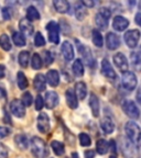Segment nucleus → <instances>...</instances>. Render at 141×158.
<instances>
[{
	"instance_id": "nucleus-1",
	"label": "nucleus",
	"mask_w": 141,
	"mask_h": 158,
	"mask_svg": "<svg viewBox=\"0 0 141 158\" xmlns=\"http://www.w3.org/2000/svg\"><path fill=\"white\" fill-rule=\"evenodd\" d=\"M31 152L35 158H46L49 156V149L42 138L34 136L31 139Z\"/></svg>"
},
{
	"instance_id": "nucleus-2",
	"label": "nucleus",
	"mask_w": 141,
	"mask_h": 158,
	"mask_svg": "<svg viewBox=\"0 0 141 158\" xmlns=\"http://www.w3.org/2000/svg\"><path fill=\"white\" fill-rule=\"evenodd\" d=\"M125 131H126V135L128 136L129 141L136 146V149L138 151L139 144H140V127L139 125L136 122L129 121L125 125Z\"/></svg>"
},
{
	"instance_id": "nucleus-3",
	"label": "nucleus",
	"mask_w": 141,
	"mask_h": 158,
	"mask_svg": "<svg viewBox=\"0 0 141 158\" xmlns=\"http://www.w3.org/2000/svg\"><path fill=\"white\" fill-rule=\"evenodd\" d=\"M76 44H77V49H78V52L81 53L82 55L83 59H84V62L86 63V65L90 68H94L96 66V60H95L94 56L92 54V51L90 48L87 46H85L84 44H82L81 42H78L76 40Z\"/></svg>"
},
{
	"instance_id": "nucleus-4",
	"label": "nucleus",
	"mask_w": 141,
	"mask_h": 158,
	"mask_svg": "<svg viewBox=\"0 0 141 158\" xmlns=\"http://www.w3.org/2000/svg\"><path fill=\"white\" fill-rule=\"evenodd\" d=\"M122 111L127 114V116L131 118L132 120H137L140 116V110L138 106L131 100H126L122 103Z\"/></svg>"
},
{
	"instance_id": "nucleus-5",
	"label": "nucleus",
	"mask_w": 141,
	"mask_h": 158,
	"mask_svg": "<svg viewBox=\"0 0 141 158\" xmlns=\"http://www.w3.org/2000/svg\"><path fill=\"white\" fill-rule=\"evenodd\" d=\"M125 43L130 48H136L138 46L139 39H140V31L139 30H130L127 31L124 35Z\"/></svg>"
},
{
	"instance_id": "nucleus-6",
	"label": "nucleus",
	"mask_w": 141,
	"mask_h": 158,
	"mask_svg": "<svg viewBox=\"0 0 141 158\" xmlns=\"http://www.w3.org/2000/svg\"><path fill=\"white\" fill-rule=\"evenodd\" d=\"M121 82L124 88H126L127 90L131 91L137 87L138 80H137V76L134 75V73L132 72H126L122 74L121 77Z\"/></svg>"
},
{
	"instance_id": "nucleus-7",
	"label": "nucleus",
	"mask_w": 141,
	"mask_h": 158,
	"mask_svg": "<svg viewBox=\"0 0 141 158\" xmlns=\"http://www.w3.org/2000/svg\"><path fill=\"white\" fill-rule=\"evenodd\" d=\"M46 31L49 34L50 42L53 44H59V27L56 22L50 21L46 24Z\"/></svg>"
},
{
	"instance_id": "nucleus-8",
	"label": "nucleus",
	"mask_w": 141,
	"mask_h": 158,
	"mask_svg": "<svg viewBox=\"0 0 141 158\" xmlns=\"http://www.w3.org/2000/svg\"><path fill=\"white\" fill-rule=\"evenodd\" d=\"M37 130L42 134H46L50 131V118L45 112H41L37 116Z\"/></svg>"
},
{
	"instance_id": "nucleus-9",
	"label": "nucleus",
	"mask_w": 141,
	"mask_h": 158,
	"mask_svg": "<svg viewBox=\"0 0 141 158\" xmlns=\"http://www.w3.org/2000/svg\"><path fill=\"white\" fill-rule=\"evenodd\" d=\"M10 111L17 118H23L25 114V106L22 104L21 100L15 99L10 102Z\"/></svg>"
},
{
	"instance_id": "nucleus-10",
	"label": "nucleus",
	"mask_w": 141,
	"mask_h": 158,
	"mask_svg": "<svg viewBox=\"0 0 141 158\" xmlns=\"http://www.w3.org/2000/svg\"><path fill=\"white\" fill-rule=\"evenodd\" d=\"M115 62V65L117 66V68L120 70V72L124 74V73L128 72V67H129V64H128V60H127V57L125 56L122 53H116L112 57Z\"/></svg>"
},
{
	"instance_id": "nucleus-11",
	"label": "nucleus",
	"mask_w": 141,
	"mask_h": 158,
	"mask_svg": "<svg viewBox=\"0 0 141 158\" xmlns=\"http://www.w3.org/2000/svg\"><path fill=\"white\" fill-rule=\"evenodd\" d=\"M129 27V21L122 15H116L112 20V27L117 32H124Z\"/></svg>"
},
{
	"instance_id": "nucleus-12",
	"label": "nucleus",
	"mask_w": 141,
	"mask_h": 158,
	"mask_svg": "<svg viewBox=\"0 0 141 158\" xmlns=\"http://www.w3.org/2000/svg\"><path fill=\"white\" fill-rule=\"evenodd\" d=\"M106 46L110 51H115L120 46V39L117 34L112 32L107 33L106 35Z\"/></svg>"
},
{
	"instance_id": "nucleus-13",
	"label": "nucleus",
	"mask_w": 141,
	"mask_h": 158,
	"mask_svg": "<svg viewBox=\"0 0 141 158\" xmlns=\"http://www.w3.org/2000/svg\"><path fill=\"white\" fill-rule=\"evenodd\" d=\"M43 101L47 109H54L59 104V94L55 91H47Z\"/></svg>"
},
{
	"instance_id": "nucleus-14",
	"label": "nucleus",
	"mask_w": 141,
	"mask_h": 158,
	"mask_svg": "<svg viewBox=\"0 0 141 158\" xmlns=\"http://www.w3.org/2000/svg\"><path fill=\"white\" fill-rule=\"evenodd\" d=\"M134 144L131 142L127 139V138H121V141H120V147H121V151L122 154L126 156L127 158H134Z\"/></svg>"
},
{
	"instance_id": "nucleus-15",
	"label": "nucleus",
	"mask_w": 141,
	"mask_h": 158,
	"mask_svg": "<svg viewBox=\"0 0 141 158\" xmlns=\"http://www.w3.org/2000/svg\"><path fill=\"white\" fill-rule=\"evenodd\" d=\"M19 27H20V31H21V34L22 35H27V36H31L34 32V29H33V25L32 23L30 22L29 20L23 18V19L20 20L19 22Z\"/></svg>"
},
{
	"instance_id": "nucleus-16",
	"label": "nucleus",
	"mask_w": 141,
	"mask_h": 158,
	"mask_svg": "<svg viewBox=\"0 0 141 158\" xmlns=\"http://www.w3.org/2000/svg\"><path fill=\"white\" fill-rule=\"evenodd\" d=\"M102 70L103 74L109 79H116L117 78V74L115 72V69L112 68V64L109 63V60L107 58H104L102 62Z\"/></svg>"
},
{
	"instance_id": "nucleus-17",
	"label": "nucleus",
	"mask_w": 141,
	"mask_h": 158,
	"mask_svg": "<svg viewBox=\"0 0 141 158\" xmlns=\"http://www.w3.org/2000/svg\"><path fill=\"white\" fill-rule=\"evenodd\" d=\"M61 52H62L64 58L66 59L67 62H71L73 58H74V48H73L72 44L67 41L62 43V46H61Z\"/></svg>"
},
{
	"instance_id": "nucleus-18",
	"label": "nucleus",
	"mask_w": 141,
	"mask_h": 158,
	"mask_svg": "<svg viewBox=\"0 0 141 158\" xmlns=\"http://www.w3.org/2000/svg\"><path fill=\"white\" fill-rule=\"evenodd\" d=\"M45 80L49 82V85L51 87H56L59 84V72L55 70V69H51L49 70L45 76Z\"/></svg>"
},
{
	"instance_id": "nucleus-19",
	"label": "nucleus",
	"mask_w": 141,
	"mask_h": 158,
	"mask_svg": "<svg viewBox=\"0 0 141 158\" xmlns=\"http://www.w3.org/2000/svg\"><path fill=\"white\" fill-rule=\"evenodd\" d=\"M33 85H34V89L37 91L42 92L45 90V87H46V80H45V76L42 74H37L34 77V80H33Z\"/></svg>"
},
{
	"instance_id": "nucleus-20",
	"label": "nucleus",
	"mask_w": 141,
	"mask_h": 158,
	"mask_svg": "<svg viewBox=\"0 0 141 158\" xmlns=\"http://www.w3.org/2000/svg\"><path fill=\"white\" fill-rule=\"evenodd\" d=\"M100 127L104 131L105 134H112L115 131V123L112 122V120L110 118L105 116L100 121Z\"/></svg>"
},
{
	"instance_id": "nucleus-21",
	"label": "nucleus",
	"mask_w": 141,
	"mask_h": 158,
	"mask_svg": "<svg viewBox=\"0 0 141 158\" xmlns=\"http://www.w3.org/2000/svg\"><path fill=\"white\" fill-rule=\"evenodd\" d=\"M53 6H54L55 10L59 13H67L69 12V9H71L69 2L65 0H55L53 1Z\"/></svg>"
},
{
	"instance_id": "nucleus-22",
	"label": "nucleus",
	"mask_w": 141,
	"mask_h": 158,
	"mask_svg": "<svg viewBox=\"0 0 141 158\" xmlns=\"http://www.w3.org/2000/svg\"><path fill=\"white\" fill-rule=\"evenodd\" d=\"M75 96H76L77 99L79 100H83L85 99V97L87 96V87H86V84L83 81H79V82H76L75 85Z\"/></svg>"
},
{
	"instance_id": "nucleus-23",
	"label": "nucleus",
	"mask_w": 141,
	"mask_h": 158,
	"mask_svg": "<svg viewBox=\"0 0 141 158\" xmlns=\"http://www.w3.org/2000/svg\"><path fill=\"white\" fill-rule=\"evenodd\" d=\"M15 143L18 146V148L21 149V151H25L29 147V141H28V137L25 134H18V135H15Z\"/></svg>"
},
{
	"instance_id": "nucleus-24",
	"label": "nucleus",
	"mask_w": 141,
	"mask_h": 158,
	"mask_svg": "<svg viewBox=\"0 0 141 158\" xmlns=\"http://www.w3.org/2000/svg\"><path fill=\"white\" fill-rule=\"evenodd\" d=\"M89 106L92 110V113L95 118L99 115V100L95 94H90L89 97Z\"/></svg>"
},
{
	"instance_id": "nucleus-25",
	"label": "nucleus",
	"mask_w": 141,
	"mask_h": 158,
	"mask_svg": "<svg viewBox=\"0 0 141 158\" xmlns=\"http://www.w3.org/2000/svg\"><path fill=\"white\" fill-rule=\"evenodd\" d=\"M65 97H66V102L67 106L71 109H76L78 106V101H77V98L75 96L74 91L72 89H68L66 90V94H65Z\"/></svg>"
},
{
	"instance_id": "nucleus-26",
	"label": "nucleus",
	"mask_w": 141,
	"mask_h": 158,
	"mask_svg": "<svg viewBox=\"0 0 141 158\" xmlns=\"http://www.w3.org/2000/svg\"><path fill=\"white\" fill-rule=\"evenodd\" d=\"M75 15H76V19L79 21H83L86 18L87 9L81 2H77L75 5Z\"/></svg>"
},
{
	"instance_id": "nucleus-27",
	"label": "nucleus",
	"mask_w": 141,
	"mask_h": 158,
	"mask_svg": "<svg viewBox=\"0 0 141 158\" xmlns=\"http://www.w3.org/2000/svg\"><path fill=\"white\" fill-rule=\"evenodd\" d=\"M51 147H52L53 152L56 156H63L65 154V146L62 142L59 141H52L51 143Z\"/></svg>"
},
{
	"instance_id": "nucleus-28",
	"label": "nucleus",
	"mask_w": 141,
	"mask_h": 158,
	"mask_svg": "<svg viewBox=\"0 0 141 158\" xmlns=\"http://www.w3.org/2000/svg\"><path fill=\"white\" fill-rule=\"evenodd\" d=\"M96 152L99 155H105L108 153V142L104 138H100L96 142Z\"/></svg>"
},
{
	"instance_id": "nucleus-29",
	"label": "nucleus",
	"mask_w": 141,
	"mask_h": 158,
	"mask_svg": "<svg viewBox=\"0 0 141 158\" xmlns=\"http://www.w3.org/2000/svg\"><path fill=\"white\" fill-rule=\"evenodd\" d=\"M72 70H73V74L76 77H82L83 75H84V65H83L81 59H76V60L73 63Z\"/></svg>"
},
{
	"instance_id": "nucleus-30",
	"label": "nucleus",
	"mask_w": 141,
	"mask_h": 158,
	"mask_svg": "<svg viewBox=\"0 0 141 158\" xmlns=\"http://www.w3.org/2000/svg\"><path fill=\"white\" fill-rule=\"evenodd\" d=\"M92 39L93 43L95 44V46L97 47H103L104 46V39H103V35L100 34L98 30L94 29L92 32Z\"/></svg>"
},
{
	"instance_id": "nucleus-31",
	"label": "nucleus",
	"mask_w": 141,
	"mask_h": 158,
	"mask_svg": "<svg viewBox=\"0 0 141 158\" xmlns=\"http://www.w3.org/2000/svg\"><path fill=\"white\" fill-rule=\"evenodd\" d=\"M31 22V21H34V20H39L40 19V12L37 11V9L33 6H30L27 8V18Z\"/></svg>"
},
{
	"instance_id": "nucleus-32",
	"label": "nucleus",
	"mask_w": 141,
	"mask_h": 158,
	"mask_svg": "<svg viewBox=\"0 0 141 158\" xmlns=\"http://www.w3.org/2000/svg\"><path fill=\"white\" fill-rule=\"evenodd\" d=\"M95 23H96L98 31H99V30L105 31V30L108 27V20H106L105 18H103L102 15H99V13H97V15H95Z\"/></svg>"
},
{
	"instance_id": "nucleus-33",
	"label": "nucleus",
	"mask_w": 141,
	"mask_h": 158,
	"mask_svg": "<svg viewBox=\"0 0 141 158\" xmlns=\"http://www.w3.org/2000/svg\"><path fill=\"white\" fill-rule=\"evenodd\" d=\"M17 84H18V87H19L21 90H24V89L28 88V79L25 77V75L23 74L22 72H19L17 74Z\"/></svg>"
},
{
	"instance_id": "nucleus-34",
	"label": "nucleus",
	"mask_w": 141,
	"mask_h": 158,
	"mask_svg": "<svg viewBox=\"0 0 141 158\" xmlns=\"http://www.w3.org/2000/svg\"><path fill=\"white\" fill-rule=\"evenodd\" d=\"M18 60H19V64L21 67H23V68L28 67L29 62H30V53L28 52V51H22V52L19 54Z\"/></svg>"
},
{
	"instance_id": "nucleus-35",
	"label": "nucleus",
	"mask_w": 141,
	"mask_h": 158,
	"mask_svg": "<svg viewBox=\"0 0 141 158\" xmlns=\"http://www.w3.org/2000/svg\"><path fill=\"white\" fill-rule=\"evenodd\" d=\"M12 40H13V43L19 47H22L25 45V37L24 35H22L20 32H13Z\"/></svg>"
},
{
	"instance_id": "nucleus-36",
	"label": "nucleus",
	"mask_w": 141,
	"mask_h": 158,
	"mask_svg": "<svg viewBox=\"0 0 141 158\" xmlns=\"http://www.w3.org/2000/svg\"><path fill=\"white\" fill-rule=\"evenodd\" d=\"M0 46L2 47V49L7 51V52L11 49V42H10V39L7 34L0 35Z\"/></svg>"
},
{
	"instance_id": "nucleus-37",
	"label": "nucleus",
	"mask_w": 141,
	"mask_h": 158,
	"mask_svg": "<svg viewBox=\"0 0 141 158\" xmlns=\"http://www.w3.org/2000/svg\"><path fill=\"white\" fill-rule=\"evenodd\" d=\"M43 63H42V58L37 53H34L32 55V58H31V66L33 69H40L42 67Z\"/></svg>"
},
{
	"instance_id": "nucleus-38",
	"label": "nucleus",
	"mask_w": 141,
	"mask_h": 158,
	"mask_svg": "<svg viewBox=\"0 0 141 158\" xmlns=\"http://www.w3.org/2000/svg\"><path fill=\"white\" fill-rule=\"evenodd\" d=\"M79 144H81L82 146H84V147H88V146H90V144H92V139H90V137H89L88 134H86V133L79 134Z\"/></svg>"
},
{
	"instance_id": "nucleus-39",
	"label": "nucleus",
	"mask_w": 141,
	"mask_h": 158,
	"mask_svg": "<svg viewBox=\"0 0 141 158\" xmlns=\"http://www.w3.org/2000/svg\"><path fill=\"white\" fill-rule=\"evenodd\" d=\"M42 56H43L42 63L44 62L45 66H50V65L53 63V60H54V58H53V55L51 54V52H50V51H43Z\"/></svg>"
},
{
	"instance_id": "nucleus-40",
	"label": "nucleus",
	"mask_w": 141,
	"mask_h": 158,
	"mask_svg": "<svg viewBox=\"0 0 141 158\" xmlns=\"http://www.w3.org/2000/svg\"><path fill=\"white\" fill-rule=\"evenodd\" d=\"M34 45L37 47H41L45 45V39L41 32H37L34 35Z\"/></svg>"
},
{
	"instance_id": "nucleus-41",
	"label": "nucleus",
	"mask_w": 141,
	"mask_h": 158,
	"mask_svg": "<svg viewBox=\"0 0 141 158\" xmlns=\"http://www.w3.org/2000/svg\"><path fill=\"white\" fill-rule=\"evenodd\" d=\"M32 101H33V98H32V94H30L29 91L24 92V94H22V104L24 106H30L31 104H32Z\"/></svg>"
},
{
	"instance_id": "nucleus-42",
	"label": "nucleus",
	"mask_w": 141,
	"mask_h": 158,
	"mask_svg": "<svg viewBox=\"0 0 141 158\" xmlns=\"http://www.w3.org/2000/svg\"><path fill=\"white\" fill-rule=\"evenodd\" d=\"M44 106V101H43V98L42 96H37L35 98V101H34V108L37 111H40V110H42V108Z\"/></svg>"
},
{
	"instance_id": "nucleus-43",
	"label": "nucleus",
	"mask_w": 141,
	"mask_h": 158,
	"mask_svg": "<svg viewBox=\"0 0 141 158\" xmlns=\"http://www.w3.org/2000/svg\"><path fill=\"white\" fill-rule=\"evenodd\" d=\"M98 13L102 15L103 18H105L106 20H109V19H110V17H112V11H110V9H108V8H105V7L100 8Z\"/></svg>"
},
{
	"instance_id": "nucleus-44",
	"label": "nucleus",
	"mask_w": 141,
	"mask_h": 158,
	"mask_svg": "<svg viewBox=\"0 0 141 158\" xmlns=\"http://www.w3.org/2000/svg\"><path fill=\"white\" fill-rule=\"evenodd\" d=\"M130 58L132 60V64L134 66L139 67V64H140V56H139V53L138 52H132L131 55H130Z\"/></svg>"
},
{
	"instance_id": "nucleus-45",
	"label": "nucleus",
	"mask_w": 141,
	"mask_h": 158,
	"mask_svg": "<svg viewBox=\"0 0 141 158\" xmlns=\"http://www.w3.org/2000/svg\"><path fill=\"white\" fill-rule=\"evenodd\" d=\"M10 133H11V131H10L8 127H6V126H0V141H1L2 138L7 137Z\"/></svg>"
},
{
	"instance_id": "nucleus-46",
	"label": "nucleus",
	"mask_w": 141,
	"mask_h": 158,
	"mask_svg": "<svg viewBox=\"0 0 141 158\" xmlns=\"http://www.w3.org/2000/svg\"><path fill=\"white\" fill-rule=\"evenodd\" d=\"M108 151H110L112 154H115V155L117 154V145H116V142H115V139H110V141H109Z\"/></svg>"
},
{
	"instance_id": "nucleus-47",
	"label": "nucleus",
	"mask_w": 141,
	"mask_h": 158,
	"mask_svg": "<svg viewBox=\"0 0 141 158\" xmlns=\"http://www.w3.org/2000/svg\"><path fill=\"white\" fill-rule=\"evenodd\" d=\"M1 13H2V18L5 20H7V21L11 19V13H10L9 8H7V7L2 8V10H1Z\"/></svg>"
},
{
	"instance_id": "nucleus-48",
	"label": "nucleus",
	"mask_w": 141,
	"mask_h": 158,
	"mask_svg": "<svg viewBox=\"0 0 141 158\" xmlns=\"http://www.w3.org/2000/svg\"><path fill=\"white\" fill-rule=\"evenodd\" d=\"M0 158H8V149L5 145H0Z\"/></svg>"
},
{
	"instance_id": "nucleus-49",
	"label": "nucleus",
	"mask_w": 141,
	"mask_h": 158,
	"mask_svg": "<svg viewBox=\"0 0 141 158\" xmlns=\"http://www.w3.org/2000/svg\"><path fill=\"white\" fill-rule=\"evenodd\" d=\"M81 3H82L86 9L87 8H93L95 6V1H92V0H84V1H82Z\"/></svg>"
},
{
	"instance_id": "nucleus-50",
	"label": "nucleus",
	"mask_w": 141,
	"mask_h": 158,
	"mask_svg": "<svg viewBox=\"0 0 141 158\" xmlns=\"http://www.w3.org/2000/svg\"><path fill=\"white\" fill-rule=\"evenodd\" d=\"M95 154H96V152L92 151V149H88V151L85 152V158H94L95 157Z\"/></svg>"
},
{
	"instance_id": "nucleus-51",
	"label": "nucleus",
	"mask_w": 141,
	"mask_h": 158,
	"mask_svg": "<svg viewBox=\"0 0 141 158\" xmlns=\"http://www.w3.org/2000/svg\"><path fill=\"white\" fill-rule=\"evenodd\" d=\"M6 75V67L3 66V65L0 64V79L3 78Z\"/></svg>"
},
{
	"instance_id": "nucleus-52",
	"label": "nucleus",
	"mask_w": 141,
	"mask_h": 158,
	"mask_svg": "<svg viewBox=\"0 0 141 158\" xmlns=\"http://www.w3.org/2000/svg\"><path fill=\"white\" fill-rule=\"evenodd\" d=\"M7 97V92H6L3 87H0V99H5Z\"/></svg>"
},
{
	"instance_id": "nucleus-53",
	"label": "nucleus",
	"mask_w": 141,
	"mask_h": 158,
	"mask_svg": "<svg viewBox=\"0 0 141 158\" xmlns=\"http://www.w3.org/2000/svg\"><path fill=\"white\" fill-rule=\"evenodd\" d=\"M5 122H6V123L12 124V122H11V118H10L9 114L7 113V111H6V110H5Z\"/></svg>"
},
{
	"instance_id": "nucleus-54",
	"label": "nucleus",
	"mask_w": 141,
	"mask_h": 158,
	"mask_svg": "<svg viewBox=\"0 0 141 158\" xmlns=\"http://www.w3.org/2000/svg\"><path fill=\"white\" fill-rule=\"evenodd\" d=\"M140 17H141V13L140 12H138L136 15V23L138 25H140L141 24V22H140Z\"/></svg>"
},
{
	"instance_id": "nucleus-55",
	"label": "nucleus",
	"mask_w": 141,
	"mask_h": 158,
	"mask_svg": "<svg viewBox=\"0 0 141 158\" xmlns=\"http://www.w3.org/2000/svg\"><path fill=\"white\" fill-rule=\"evenodd\" d=\"M72 158H79L78 154H77V153H73L72 154Z\"/></svg>"
},
{
	"instance_id": "nucleus-56",
	"label": "nucleus",
	"mask_w": 141,
	"mask_h": 158,
	"mask_svg": "<svg viewBox=\"0 0 141 158\" xmlns=\"http://www.w3.org/2000/svg\"><path fill=\"white\" fill-rule=\"evenodd\" d=\"M110 158H117V157H116V156H114V155H112V156H110Z\"/></svg>"
}]
</instances>
